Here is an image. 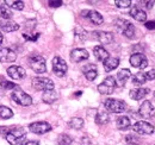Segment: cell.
Instances as JSON below:
<instances>
[{
    "instance_id": "obj_1",
    "label": "cell",
    "mask_w": 155,
    "mask_h": 145,
    "mask_svg": "<svg viewBox=\"0 0 155 145\" xmlns=\"http://www.w3.org/2000/svg\"><path fill=\"white\" fill-rule=\"evenodd\" d=\"M25 137V131L21 127H7V131L5 133V138L8 142V144L16 145L21 142Z\"/></svg>"
},
{
    "instance_id": "obj_2",
    "label": "cell",
    "mask_w": 155,
    "mask_h": 145,
    "mask_svg": "<svg viewBox=\"0 0 155 145\" xmlns=\"http://www.w3.org/2000/svg\"><path fill=\"white\" fill-rule=\"evenodd\" d=\"M28 62H29L30 68H31L35 72H37V74H43V72H47L45 60H44L41 55H37V54L30 55Z\"/></svg>"
},
{
    "instance_id": "obj_3",
    "label": "cell",
    "mask_w": 155,
    "mask_h": 145,
    "mask_svg": "<svg viewBox=\"0 0 155 145\" xmlns=\"http://www.w3.org/2000/svg\"><path fill=\"white\" fill-rule=\"evenodd\" d=\"M115 25L116 27L128 38H134L135 36V26L129 21V20H125V19H116L115 21Z\"/></svg>"
},
{
    "instance_id": "obj_4",
    "label": "cell",
    "mask_w": 155,
    "mask_h": 145,
    "mask_svg": "<svg viewBox=\"0 0 155 145\" xmlns=\"http://www.w3.org/2000/svg\"><path fill=\"white\" fill-rule=\"evenodd\" d=\"M32 87L36 91H54V82L48 77H35L32 79Z\"/></svg>"
},
{
    "instance_id": "obj_5",
    "label": "cell",
    "mask_w": 155,
    "mask_h": 145,
    "mask_svg": "<svg viewBox=\"0 0 155 145\" xmlns=\"http://www.w3.org/2000/svg\"><path fill=\"white\" fill-rule=\"evenodd\" d=\"M104 106L111 113H123L127 108L125 102L122 101V100H118V99H107V100H105Z\"/></svg>"
},
{
    "instance_id": "obj_6",
    "label": "cell",
    "mask_w": 155,
    "mask_h": 145,
    "mask_svg": "<svg viewBox=\"0 0 155 145\" xmlns=\"http://www.w3.org/2000/svg\"><path fill=\"white\" fill-rule=\"evenodd\" d=\"M117 83L116 80L114 76H107L99 86H98V92L100 94H104V95H110L112 94L115 88H116Z\"/></svg>"
},
{
    "instance_id": "obj_7",
    "label": "cell",
    "mask_w": 155,
    "mask_h": 145,
    "mask_svg": "<svg viewBox=\"0 0 155 145\" xmlns=\"http://www.w3.org/2000/svg\"><path fill=\"white\" fill-rule=\"evenodd\" d=\"M11 98L13 99L15 102H17L20 106H30L32 104V98L29 94H26V93H24L23 91H20L19 88H17L16 91L12 92Z\"/></svg>"
},
{
    "instance_id": "obj_8",
    "label": "cell",
    "mask_w": 155,
    "mask_h": 145,
    "mask_svg": "<svg viewBox=\"0 0 155 145\" xmlns=\"http://www.w3.org/2000/svg\"><path fill=\"white\" fill-rule=\"evenodd\" d=\"M67 69H68V66H67V63L63 58H61L58 56L54 57V60H53V72L58 77L64 76L66 72H67Z\"/></svg>"
},
{
    "instance_id": "obj_9",
    "label": "cell",
    "mask_w": 155,
    "mask_h": 145,
    "mask_svg": "<svg viewBox=\"0 0 155 145\" xmlns=\"http://www.w3.org/2000/svg\"><path fill=\"white\" fill-rule=\"evenodd\" d=\"M138 113H140V115L143 119H150V118H153L155 114V109L153 104L150 101H148V100L143 101L142 105L138 108Z\"/></svg>"
},
{
    "instance_id": "obj_10",
    "label": "cell",
    "mask_w": 155,
    "mask_h": 145,
    "mask_svg": "<svg viewBox=\"0 0 155 145\" xmlns=\"http://www.w3.org/2000/svg\"><path fill=\"white\" fill-rule=\"evenodd\" d=\"M130 64L134 68H138V69H144L148 66V60L144 56V54H133L130 56Z\"/></svg>"
},
{
    "instance_id": "obj_11",
    "label": "cell",
    "mask_w": 155,
    "mask_h": 145,
    "mask_svg": "<svg viewBox=\"0 0 155 145\" xmlns=\"http://www.w3.org/2000/svg\"><path fill=\"white\" fill-rule=\"evenodd\" d=\"M81 16L85 17V18H87L92 24H94V25H101L103 21H104L103 16L99 12L93 11V10H84V11H81Z\"/></svg>"
},
{
    "instance_id": "obj_12",
    "label": "cell",
    "mask_w": 155,
    "mask_h": 145,
    "mask_svg": "<svg viewBox=\"0 0 155 145\" xmlns=\"http://www.w3.org/2000/svg\"><path fill=\"white\" fill-rule=\"evenodd\" d=\"M29 128L31 132L36 133V134H44L49 131H51V126L49 123L47 121H36L29 125Z\"/></svg>"
},
{
    "instance_id": "obj_13",
    "label": "cell",
    "mask_w": 155,
    "mask_h": 145,
    "mask_svg": "<svg viewBox=\"0 0 155 145\" xmlns=\"http://www.w3.org/2000/svg\"><path fill=\"white\" fill-rule=\"evenodd\" d=\"M133 130L138 134H152L154 132V126L147 121H137L134 124Z\"/></svg>"
},
{
    "instance_id": "obj_14",
    "label": "cell",
    "mask_w": 155,
    "mask_h": 145,
    "mask_svg": "<svg viewBox=\"0 0 155 145\" xmlns=\"http://www.w3.org/2000/svg\"><path fill=\"white\" fill-rule=\"evenodd\" d=\"M17 58V54L8 48H0V62L1 63H11Z\"/></svg>"
},
{
    "instance_id": "obj_15",
    "label": "cell",
    "mask_w": 155,
    "mask_h": 145,
    "mask_svg": "<svg viewBox=\"0 0 155 145\" xmlns=\"http://www.w3.org/2000/svg\"><path fill=\"white\" fill-rule=\"evenodd\" d=\"M90 57V54L87 53L86 49H82V48H78V49H74L72 50L71 53V60L75 63H79L81 61H85Z\"/></svg>"
},
{
    "instance_id": "obj_16",
    "label": "cell",
    "mask_w": 155,
    "mask_h": 145,
    "mask_svg": "<svg viewBox=\"0 0 155 145\" xmlns=\"http://www.w3.org/2000/svg\"><path fill=\"white\" fill-rule=\"evenodd\" d=\"M93 37L97 39L98 42H100L101 44H111L114 42V35L111 32H106V31H94L92 32Z\"/></svg>"
},
{
    "instance_id": "obj_17",
    "label": "cell",
    "mask_w": 155,
    "mask_h": 145,
    "mask_svg": "<svg viewBox=\"0 0 155 145\" xmlns=\"http://www.w3.org/2000/svg\"><path fill=\"white\" fill-rule=\"evenodd\" d=\"M7 75L13 80H21L25 77L26 72L24 70V68H21L19 66H11L7 69Z\"/></svg>"
},
{
    "instance_id": "obj_18",
    "label": "cell",
    "mask_w": 155,
    "mask_h": 145,
    "mask_svg": "<svg viewBox=\"0 0 155 145\" xmlns=\"http://www.w3.org/2000/svg\"><path fill=\"white\" fill-rule=\"evenodd\" d=\"M19 29V25L15 21L7 20V19H0V30L5 32H13Z\"/></svg>"
},
{
    "instance_id": "obj_19",
    "label": "cell",
    "mask_w": 155,
    "mask_h": 145,
    "mask_svg": "<svg viewBox=\"0 0 155 145\" xmlns=\"http://www.w3.org/2000/svg\"><path fill=\"white\" fill-rule=\"evenodd\" d=\"M82 72L84 75L86 76V79L88 81H94L96 77L98 76V72H97V67L94 64H87L82 68Z\"/></svg>"
},
{
    "instance_id": "obj_20",
    "label": "cell",
    "mask_w": 155,
    "mask_h": 145,
    "mask_svg": "<svg viewBox=\"0 0 155 145\" xmlns=\"http://www.w3.org/2000/svg\"><path fill=\"white\" fill-rule=\"evenodd\" d=\"M129 14L135 19V20H137V21H146V20H147V13H146V11H143V10L140 8L138 6H134V7L130 10Z\"/></svg>"
},
{
    "instance_id": "obj_21",
    "label": "cell",
    "mask_w": 155,
    "mask_h": 145,
    "mask_svg": "<svg viewBox=\"0 0 155 145\" xmlns=\"http://www.w3.org/2000/svg\"><path fill=\"white\" fill-rule=\"evenodd\" d=\"M149 94V88H135L131 89L129 95L133 100H142Z\"/></svg>"
},
{
    "instance_id": "obj_22",
    "label": "cell",
    "mask_w": 155,
    "mask_h": 145,
    "mask_svg": "<svg viewBox=\"0 0 155 145\" xmlns=\"http://www.w3.org/2000/svg\"><path fill=\"white\" fill-rule=\"evenodd\" d=\"M131 76V72L129 69H127V68H124V69H120L118 74H117V85L118 86H124L125 83H127V81L129 80V77Z\"/></svg>"
},
{
    "instance_id": "obj_23",
    "label": "cell",
    "mask_w": 155,
    "mask_h": 145,
    "mask_svg": "<svg viewBox=\"0 0 155 145\" xmlns=\"http://www.w3.org/2000/svg\"><path fill=\"white\" fill-rule=\"evenodd\" d=\"M104 69H105V72H111V70H114V69H116L117 67L119 66V60L116 58V57H107L104 62Z\"/></svg>"
},
{
    "instance_id": "obj_24",
    "label": "cell",
    "mask_w": 155,
    "mask_h": 145,
    "mask_svg": "<svg viewBox=\"0 0 155 145\" xmlns=\"http://www.w3.org/2000/svg\"><path fill=\"white\" fill-rule=\"evenodd\" d=\"M93 54H94V57L97 58L98 61H103V62H104L107 57H110L107 50L104 49V47H101V45H97V47L93 48Z\"/></svg>"
},
{
    "instance_id": "obj_25",
    "label": "cell",
    "mask_w": 155,
    "mask_h": 145,
    "mask_svg": "<svg viewBox=\"0 0 155 145\" xmlns=\"http://www.w3.org/2000/svg\"><path fill=\"white\" fill-rule=\"evenodd\" d=\"M116 124H117V127L119 128V130H122V131H125V130H128L130 125H131V123H130V119L128 118V117H125V115H122V117H118L116 120Z\"/></svg>"
},
{
    "instance_id": "obj_26",
    "label": "cell",
    "mask_w": 155,
    "mask_h": 145,
    "mask_svg": "<svg viewBox=\"0 0 155 145\" xmlns=\"http://www.w3.org/2000/svg\"><path fill=\"white\" fill-rule=\"evenodd\" d=\"M110 121V115L106 111H99L96 115V123L98 125H105Z\"/></svg>"
},
{
    "instance_id": "obj_27",
    "label": "cell",
    "mask_w": 155,
    "mask_h": 145,
    "mask_svg": "<svg viewBox=\"0 0 155 145\" xmlns=\"http://www.w3.org/2000/svg\"><path fill=\"white\" fill-rule=\"evenodd\" d=\"M43 101L45 104H53L54 101H56L58 99V94L55 91H48V92H44L43 93Z\"/></svg>"
},
{
    "instance_id": "obj_28",
    "label": "cell",
    "mask_w": 155,
    "mask_h": 145,
    "mask_svg": "<svg viewBox=\"0 0 155 145\" xmlns=\"http://www.w3.org/2000/svg\"><path fill=\"white\" fill-rule=\"evenodd\" d=\"M147 82V77H146V72H137L133 76V83L136 86H142L143 83Z\"/></svg>"
},
{
    "instance_id": "obj_29",
    "label": "cell",
    "mask_w": 155,
    "mask_h": 145,
    "mask_svg": "<svg viewBox=\"0 0 155 145\" xmlns=\"http://www.w3.org/2000/svg\"><path fill=\"white\" fill-rule=\"evenodd\" d=\"M73 143V138L66 133L60 134L58 138V145H72Z\"/></svg>"
},
{
    "instance_id": "obj_30",
    "label": "cell",
    "mask_w": 155,
    "mask_h": 145,
    "mask_svg": "<svg viewBox=\"0 0 155 145\" xmlns=\"http://www.w3.org/2000/svg\"><path fill=\"white\" fill-rule=\"evenodd\" d=\"M69 127L74 128V130H80L81 127L84 126V120L81 118H72L68 123Z\"/></svg>"
},
{
    "instance_id": "obj_31",
    "label": "cell",
    "mask_w": 155,
    "mask_h": 145,
    "mask_svg": "<svg viewBox=\"0 0 155 145\" xmlns=\"http://www.w3.org/2000/svg\"><path fill=\"white\" fill-rule=\"evenodd\" d=\"M13 117V112L12 109H10L6 106H0V118L2 119H10Z\"/></svg>"
},
{
    "instance_id": "obj_32",
    "label": "cell",
    "mask_w": 155,
    "mask_h": 145,
    "mask_svg": "<svg viewBox=\"0 0 155 145\" xmlns=\"http://www.w3.org/2000/svg\"><path fill=\"white\" fill-rule=\"evenodd\" d=\"M0 17L2 19H7L8 20L12 17V11L5 5H0Z\"/></svg>"
},
{
    "instance_id": "obj_33",
    "label": "cell",
    "mask_w": 155,
    "mask_h": 145,
    "mask_svg": "<svg viewBox=\"0 0 155 145\" xmlns=\"http://www.w3.org/2000/svg\"><path fill=\"white\" fill-rule=\"evenodd\" d=\"M5 4H7L11 8H15V10H18V11H21L24 8V2L23 1H17V0H6Z\"/></svg>"
},
{
    "instance_id": "obj_34",
    "label": "cell",
    "mask_w": 155,
    "mask_h": 145,
    "mask_svg": "<svg viewBox=\"0 0 155 145\" xmlns=\"http://www.w3.org/2000/svg\"><path fill=\"white\" fill-rule=\"evenodd\" d=\"M0 87H1L2 89H5V91L12 89V88H19L16 83H12V82H10V81H7V80H4V79H1V81H0Z\"/></svg>"
},
{
    "instance_id": "obj_35",
    "label": "cell",
    "mask_w": 155,
    "mask_h": 145,
    "mask_svg": "<svg viewBox=\"0 0 155 145\" xmlns=\"http://www.w3.org/2000/svg\"><path fill=\"white\" fill-rule=\"evenodd\" d=\"M115 4L119 8H127V7H129L131 5V1L130 0H116Z\"/></svg>"
},
{
    "instance_id": "obj_36",
    "label": "cell",
    "mask_w": 155,
    "mask_h": 145,
    "mask_svg": "<svg viewBox=\"0 0 155 145\" xmlns=\"http://www.w3.org/2000/svg\"><path fill=\"white\" fill-rule=\"evenodd\" d=\"M127 143L129 145H138V140L135 136L129 134V136H127Z\"/></svg>"
},
{
    "instance_id": "obj_37",
    "label": "cell",
    "mask_w": 155,
    "mask_h": 145,
    "mask_svg": "<svg viewBox=\"0 0 155 145\" xmlns=\"http://www.w3.org/2000/svg\"><path fill=\"white\" fill-rule=\"evenodd\" d=\"M146 77H147V81L155 80V69H152V70L146 72Z\"/></svg>"
},
{
    "instance_id": "obj_38",
    "label": "cell",
    "mask_w": 155,
    "mask_h": 145,
    "mask_svg": "<svg viewBox=\"0 0 155 145\" xmlns=\"http://www.w3.org/2000/svg\"><path fill=\"white\" fill-rule=\"evenodd\" d=\"M23 37H24L26 40H32V42H35V40H37V38L39 37V34H36L35 36H29L28 34H23Z\"/></svg>"
},
{
    "instance_id": "obj_39",
    "label": "cell",
    "mask_w": 155,
    "mask_h": 145,
    "mask_svg": "<svg viewBox=\"0 0 155 145\" xmlns=\"http://www.w3.org/2000/svg\"><path fill=\"white\" fill-rule=\"evenodd\" d=\"M140 4H141V5H143L146 8L150 10V8L153 7V5H154V1H140Z\"/></svg>"
},
{
    "instance_id": "obj_40",
    "label": "cell",
    "mask_w": 155,
    "mask_h": 145,
    "mask_svg": "<svg viewBox=\"0 0 155 145\" xmlns=\"http://www.w3.org/2000/svg\"><path fill=\"white\" fill-rule=\"evenodd\" d=\"M48 4H49V6H50V7H60L63 2H62L61 0H58V1H53V0H50Z\"/></svg>"
},
{
    "instance_id": "obj_41",
    "label": "cell",
    "mask_w": 155,
    "mask_h": 145,
    "mask_svg": "<svg viewBox=\"0 0 155 145\" xmlns=\"http://www.w3.org/2000/svg\"><path fill=\"white\" fill-rule=\"evenodd\" d=\"M146 27L149 30H155V20H150V21H146Z\"/></svg>"
},
{
    "instance_id": "obj_42",
    "label": "cell",
    "mask_w": 155,
    "mask_h": 145,
    "mask_svg": "<svg viewBox=\"0 0 155 145\" xmlns=\"http://www.w3.org/2000/svg\"><path fill=\"white\" fill-rule=\"evenodd\" d=\"M20 145H39L37 140H26L24 143H21Z\"/></svg>"
},
{
    "instance_id": "obj_43",
    "label": "cell",
    "mask_w": 155,
    "mask_h": 145,
    "mask_svg": "<svg viewBox=\"0 0 155 145\" xmlns=\"http://www.w3.org/2000/svg\"><path fill=\"white\" fill-rule=\"evenodd\" d=\"M2 40H4V36H2V34L0 32V44L2 43Z\"/></svg>"
},
{
    "instance_id": "obj_44",
    "label": "cell",
    "mask_w": 155,
    "mask_h": 145,
    "mask_svg": "<svg viewBox=\"0 0 155 145\" xmlns=\"http://www.w3.org/2000/svg\"><path fill=\"white\" fill-rule=\"evenodd\" d=\"M154 96H155V91H154Z\"/></svg>"
}]
</instances>
